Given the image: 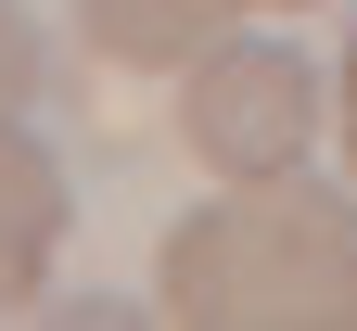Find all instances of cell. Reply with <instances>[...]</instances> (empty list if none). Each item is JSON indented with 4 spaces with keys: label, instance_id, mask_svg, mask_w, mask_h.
<instances>
[{
    "label": "cell",
    "instance_id": "obj_1",
    "mask_svg": "<svg viewBox=\"0 0 357 331\" xmlns=\"http://www.w3.org/2000/svg\"><path fill=\"white\" fill-rule=\"evenodd\" d=\"M178 331H357V192L332 178H217L153 255Z\"/></svg>",
    "mask_w": 357,
    "mask_h": 331
},
{
    "label": "cell",
    "instance_id": "obj_2",
    "mask_svg": "<svg viewBox=\"0 0 357 331\" xmlns=\"http://www.w3.org/2000/svg\"><path fill=\"white\" fill-rule=\"evenodd\" d=\"M319 115H332V77L306 64L294 38H243V26L178 89V140H192L204 178H294L306 140H319Z\"/></svg>",
    "mask_w": 357,
    "mask_h": 331
},
{
    "label": "cell",
    "instance_id": "obj_3",
    "mask_svg": "<svg viewBox=\"0 0 357 331\" xmlns=\"http://www.w3.org/2000/svg\"><path fill=\"white\" fill-rule=\"evenodd\" d=\"M255 0H77V38L89 64H128V77H192L217 38H230Z\"/></svg>",
    "mask_w": 357,
    "mask_h": 331
},
{
    "label": "cell",
    "instance_id": "obj_4",
    "mask_svg": "<svg viewBox=\"0 0 357 331\" xmlns=\"http://www.w3.org/2000/svg\"><path fill=\"white\" fill-rule=\"evenodd\" d=\"M64 255V166L26 140V115L0 128V318H13Z\"/></svg>",
    "mask_w": 357,
    "mask_h": 331
},
{
    "label": "cell",
    "instance_id": "obj_5",
    "mask_svg": "<svg viewBox=\"0 0 357 331\" xmlns=\"http://www.w3.org/2000/svg\"><path fill=\"white\" fill-rule=\"evenodd\" d=\"M26 102H38V26H26V0H0V128Z\"/></svg>",
    "mask_w": 357,
    "mask_h": 331
},
{
    "label": "cell",
    "instance_id": "obj_6",
    "mask_svg": "<svg viewBox=\"0 0 357 331\" xmlns=\"http://www.w3.org/2000/svg\"><path fill=\"white\" fill-rule=\"evenodd\" d=\"M332 140H344V178H357V38H344V64H332Z\"/></svg>",
    "mask_w": 357,
    "mask_h": 331
},
{
    "label": "cell",
    "instance_id": "obj_7",
    "mask_svg": "<svg viewBox=\"0 0 357 331\" xmlns=\"http://www.w3.org/2000/svg\"><path fill=\"white\" fill-rule=\"evenodd\" d=\"M255 13H306V0H255Z\"/></svg>",
    "mask_w": 357,
    "mask_h": 331
}]
</instances>
